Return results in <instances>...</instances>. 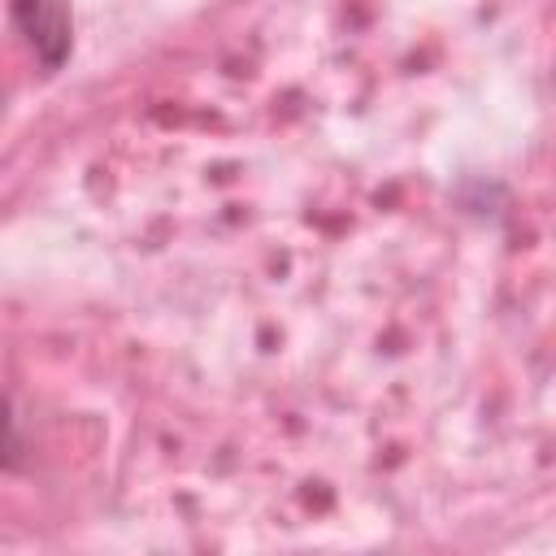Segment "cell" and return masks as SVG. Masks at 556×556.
I'll return each mask as SVG.
<instances>
[{"label": "cell", "instance_id": "6da1fadb", "mask_svg": "<svg viewBox=\"0 0 556 556\" xmlns=\"http://www.w3.org/2000/svg\"><path fill=\"white\" fill-rule=\"evenodd\" d=\"M13 22L43 61V70H61L74 48V13L70 0H13Z\"/></svg>", "mask_w": 556, "mask_h": 556}]
</instances>
